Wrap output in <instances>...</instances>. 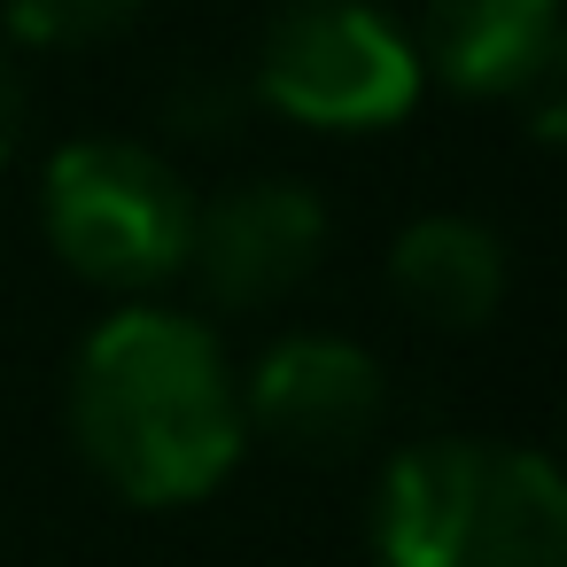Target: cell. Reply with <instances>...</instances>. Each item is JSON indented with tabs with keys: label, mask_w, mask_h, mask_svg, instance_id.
<instances>
[{
	"label": "cell",
	"mask_w": 567,
	"mask_h": 567,
	"mask_svg": "<svg viewBox=\"0 0 567 567\" xmlns=\"http://www.w3.org/2000/svg\"><path fill=\"white\" fill-rule=\"evenodd\" d=\"M71 443L125 505H195L249 451L241 373L195 311L125 303L71 358Z\"/></svg>",
	"instance_id": "6da1fadb"
},
{
	"label": "cell",
	"mask_w": 567,
	"mask_h": 567,
	"mask_svg": "<svg viewBox=\"0 0 567 567\" xmlns=\"http://www.w3.org/2000/svg\"><path fill=\"white\" fill-rule=\"evenodd\" d=\"M148 0H0V24L32 48H86V40H110L125 32Z\"/></svg>",
	"instance_id": "9c48e42d"
},
{
	"label": "cell",
	"mask_w": 567,
	"mask_h": 567,
	"mask_svg": "<svg viewBox=\"0 0 567 567\" xmlns=\"http://www.w3.org/2000/svg\"><path fill=\"white\" fill-rule=\"evenodd\" d=\"M195 187L141 141H71L48 156L40 179V226L48 249L110 296H156L164 280L187 272V241H195Z\"/></svg>",
	"instance_id": "3957f363"
},
{
	"label": "cell",
	"mask_w": 567,
	"mask_h": 567,
	"mask_svg": "<svg viewBox=\"0 0 567 567\" xmlns=\"http://www.w3.org/2000/svg\"><path fill=\"white\" fill-rule=\"evenodd\" d=\"M381 567H567V482L544 451L497 435H427L381 466Z\"/></svg>",
	"instance_id": "7a4b0ae2"
},
{
	"label": "cell",
	"mask_w": 567,
	"mask_h": 567,
	"mask_svg": "<svg viewBox=\"0 0 567 567\" xmlns=\"http://www.w3.org/2000/svg\"><path fill=\"white\" fill-rule=\"evenodd\" d=\"M389 280H396L412 319L466 334V327H482L505 303V241L482 218H466V210H427V218H412L396 234Z\"/></svg>",
	"instance_id": "ba28073f"
},
{
	"label": "cell",
	"mask_w": 567,
	"mask_h": 567,
	"mask_svg": "<svg viewBox=\"0 0 567 567\" xmlns=\"http://www.w3.org/2000/svg\"><path fill=\"white\" fill-rule=\"evenodd\" d=\"M389 412V373L350 334H280L241 373V420L288 458H350Z\"/></svg>",
	"instance_id": "5b68a950"
},
{
	"label": "cell",
	"mask_w": 567,
	"mask_h": 567,
	"mask_svg": "<svg viewBox=\"0 0 567 567\" xmlns=\"http://www.w3.org/2000/svg\"><path fill=\"white\" fill-rule=\"evenodd\" d=\"M427 71L373 0H288L257 32V102L311 133H381L420 102Z\"/></svg>",
	"instance_id": "277c9868"
},
{
	"label": "cell",
	"mask_w": 567,
	"mask_h": 567,
	"mask_svg": "<svg viewBox=\"0 0 567 567\" xmlns=\"http://www.w3.org/2000/svg\"><path fill=\"white\" fill-rule=\"evenodd\" d=\"M420 71L474 102H513L559 79V0H427Z\"/></svg>",
	"instance_id": "52a82bcc"
},
{
	"label": "cell",
	"mask_w": 567,
	"mask_h": 567,
	"mask_svg": "<svg viewBox=\"0 0 567 567\" xmlns=\"http://www.w3.org/2000/svg\"><path fill=\"white\" fill-rule=\"evenodd\" d=\"M17 133H24V71H17L9 40H0V164L17 156Z\"/></svg>",
	"instance_id": "30bf717a"
},
{
	"label": "cell",
	"mask_w": 567,
	"mask_h": 567,
	"mask_svg": "<svg viewBox=\"0 0 567 567\" xmlns=\"http://www.w3.org/2000/svg\"><path fill=\"white\" fill-rule=\"evenodd\" d=\"M319 257H327V203L296 179L226 187L210 210H195V241H187V272L226 311H265L296 296Z\"/></svg>",
	"instance_id": "8992f818"
}]
</instances>
